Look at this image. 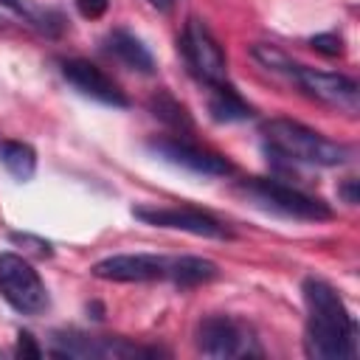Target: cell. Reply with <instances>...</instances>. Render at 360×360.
Wrapping results in <instances>:
<instances>
[{
	"instance_id": "obj_1",
	"label": "cell",
	"mask_w": 360,
	"mask_h": 360,
	"mask_svg": "<svg viewBox=\"0 0 360 360\" xmlns=\"http://www.w3.org/2000/svg\"><path fill=\"white\" fill-rule=\"evenodd\" d=\"M307 329L304 349L312 360H354L357 357V323L343 298L321 278H304Z\"/></svg>"
},
{
	"instance_id": "obj_2",
	"label": "cell",
	"mask_w": 360,
	"mask_h": 360,
	"mask_svg": "<svg viewBox=\"0 0 360 360\" xmlns=\"http://www.w3.org/2000/svg\"><path fill=\"white\" fill-rule=\"evenodd\" d=\"M264 149L281 160L290 163H307V166H343L352 158V149L329 141L326 135L290 121V118H270L262 127Z\"/></svg>"
},
{
	"instance_id": "obj_3",
	"label": "cell",
	"mask_w": 360,
	"mask_h": 360,
	"mask_svg": "<svg viewBox=\"0 0 360 360\" xmlns=\"http://www.w3.org/2000/svg\"><path fill=\"white\" fill-rule=\"evenodd\" d=\"M242 191L262 208L267 211H276L281 217H290V219H307V222H318V219H332V208L318 200V197H309L281 180H273V177H250L242 183Z\"/></svg>"
},
{
	"instance_id": "obj_4",
	"label": "cell",
	"mask_w": 360,
	"mask_h": 360,
	"mask_svg": "<svg viewBox=\"0 0 360 360\" xmlns=\"http://www.w3.org/2000/svg\"><path fill=\"white\" fill-rule=\"evenodd\" d=\"M180 53L186 59L188 73L197 82H202L208 87L228 82V62H225L222 45L217 42V37L208 31V25L202 20L191 17L186 22L183 37H180Z\"/></svg>"
},
{
	"instance_id": "obj_5",
	"label": "cell",
	"mask_w": 360,
	"mask_h": 360,
	"mask_svg": "<svg viewBox=\"0 0 360 360\" xmlns=\"http://www.w3.org/2000/svg\"><path fill=\"white\" fill-rule=\"evenodd\" d=\"M197 349L208 357H259L262 346L248 323L233 315H205L197 323Z\"/></svg>"
},
{
	"instance_id": "obj_6",
	"label": "cell",
	"mask_w": 360,
	"mask_h": 360,
	"mask_svg": "<svg viewBox=\"0 0 360 360\" xmlns=\"http://www.w3.org/2000/svg\"><path fill=\"white\" fill-rule=\"evenodd\" d=\"M0 295L22 315H39L48 309V290L39 273L17 253H0Z\"/></svg>"
},
{
	"instance_id": "obj_7",
	"label": "cell",
	"mask_w": 360,
	"mask_h": 360,
	"mask_svg": "<svg viewBox=\"0 0 360 360\" xmlns=\"http://www.w3.org/2000/svg\"><path fill=\"white\" fill-rule=\"evenodd\" d=\"M132 217L155 225V228H172V231H186L194 236L205 239H225L228 228L208 211L191 208V205H138L132 208Z\"/></svg>"
},
{
	"instance_id": "obj_8",
	"label": "cell",
	"mask_w": 360,
	"mask_h": 360,
	"mask_svg": "<svg viewBox=\"0 0 360 360\" xmlns=\"http://www.w3.org/2000/svg\"><path fill=\"white\" fill-rule=\"evenodd\" d=\"M292 84H298L307 96L318 98L321 104H329L340 112L354 115L360 107V90L357 82L343 76V73H326V70H315L307 65H298L292 73Z\"/></svg>"
},
{
	"instance_id": "obj_9",
	"label": "cell",
	"mask_w": 360,
	"mask_h": 360,
	"mask_svg": "<svg viewBox=\"0 0 360 360\" xmlns=\"http://www.w3.org/2000/svg\"><path fill=\"white\" fill-rule=\"evenodd\" d=\"M51 354L56 357H152L158 349L135 346L124 338H87L82 332H53Z\"/></svg>"
},
{
	"instance_id": "obj_10",
	"label": "cell",
	"mask_w": 360,
	"mask_h": 360,
	"mask_svg": "<svg viewBox=\"0 0 360 360\" xmlns=\"http://www.w3.org/2000/svg\"><path fill=\"white\" fill-rule=\"evenodd\" d=\"M149 149L155 155H160L163 160H169L174 166H183L194 174L225 177V174L233 172V163L225 155L211 152V149H205L200 143H191V141H183V138H152Z\"/></svg>"
},
{
	"instance_id": "obj_11",
	"label": "cell",
	"mask_w": 360,
	"mask_h": 360,
	"mask_svg": "<svg viewBox=\"0 0 360 360\" xmlns=\"http://www.w3.org/2000/svg\"><path fill=\"white\" fill-rule=\"evenodd\" d=\"M59 70H62L65 82H68L70 87H76L82 96L96 98V101H101V104H107V107H129L127 93H124V90L118 87V82H112L98 65L73 56V59H62V62H59Z\"/></svg>"
},
{
	"instance_id": "obj_12",
	"label": "cell",
	"mask_w": 360,
	"mask_h": 360,
	"mask_svg": "<svg viewBox=\"0 0 360 360\" xmlns=\"http://www.w3.org/2000/svg\"><path fill=\"white\" fill-rule=\"evenodd\" d=\"M169 256L158 253H118L93 264V276L104 281H160L169 278Z\"/></svg>"
},
{
	"instance_id": "obj_13",
	"label": "cell",
	"mask_w": 360,
	"mask_h": 360,
	"mask_svg": "<svg viewBox=\"0 0 360 360\" xmlns=\"http://www.w3.org/2000/svg\"><path fill=\"white\" fill-rule=\"evenodd\" d=\"M104 51L110 56H115L129 70H138V73H152L155 70V59H152L149 48L135 34H129L124 28H115L104 37Z\"/></svg>"
},
{
	"instance_id": "obj_14",
	"label": "cell",
	"mask_w": 360,
	"mask_h": 360,
	"mask_svg": "<svg viewBox=\"0 0 360 360\" xmlns=\"http://www.w3.org/2000/svg\"><path fill=\"white\" fill-rule=\"evenodd\" d=\"M208 112L214 121H222V124H231V121H248L253 115V107L225 82V84H217L211 87V98H208Z\"/></svg>"
},
{
	"instance_id": "obj_15",
	"label": "cell",
	"mask_w": 360,
	"mask_h": 360,
	"mask_svg": "<svg viewBox=\"0 0 360 360\" xmlns=\"http://www.w3.org/2000/svg\"><path fill=\"white\" fill-rule=\"evenodd\" d=\"M219 276V267L211 259H200V256H180L169 262V281H174L177 287H197V284H208Z\"/></svg>"
},
{
	"instance_id": "obj_16",
	"label": "cell",
	"mask_w": 360,
	"mask_h": 360,
	"mask_svg": "<svg viewBox=\"0 0 360 360\" xmlns=\"http://www.w3.org/2000/svg\"><path fill=\"white\" fill-rule=\"evenodd\" d=\"M0 163L6 166V172L17 180H31L37 172V152L34 146L22 143V141H3L0 143Z\"/></svg>"
},
{
	"instance_id": "obj_17",
	"label": "cell",
	"mask_w": 360,
	"mask_h": 360,
	"mask_svg": "<svg viewBox=\"0 0 360 360\" xmlns=\"http://www.w3.org/2000/svg\"><path fill=\"white\" fill-rule=\"evenodd\" d=\"M149 110H152L155 118H160L166 127H172V129H177V132H188V129L194 127L188 110H186L172 93H166V90H158V93L149 98Z\"/></svg>"
},
{
	"instance_id": "obj_18",
	"label": "cell",
	"mask_w": 360,
	"mask_h": 360,
	"mask_svg": "<svg viewBox=\"0 0 360 360\" xmlns=\"http://www.w3.org/2000/svg\"><path fill=\"white\" fill-rule=\"evenodd\" d=\"M253 56H256V62H259L262 68H267V70H273V73H278V76H284V79L292 82V73H295L298 62H292V59H290L287 53H281L276 45H253Z\"/></svg>"
},
{
	"instance_id": "obj_19",
	"label": "cell",
	"mask_w": 360,
	"mask_h": 360,
	"mask_svg": "<svg viewBox=\"0 0 360 360\" xmlns=\"http://www.w3.org/2000/svg\"><path fill=\"white\" fill-rule=\"evenodd\" d=\"M309 45H312L318 53H323V56H340V53H343V39H340L338 34H315V37L309 39Z\"/></svg>"
},
{
	"instance_id": "obj_20",
	"label": "cell",
	"mask_w": 360,
	"mask_h": 360,
	"mask_svg": "<svg viewBox=\"0 0 360 360\" xmlns=\"http://www.w3.org/2000/svg\"><path fill=\"white\" fill-rule=\"evenodd\" d=\"M107 6H110V0H76V8H79V14H82L84 20H98V17H104Z\"/></svg>"
},
{
	"instance_id": "obj_21",
	"label": "cell",
	"mask_w": 360,
	"mask_h": 360,
	"mask_svg": "<svg viewBox=\"0 0 360 360\" xmlns=\"http://www.w3.org/2000/svg\"><path fill=\"white\" fill-rule=\"evenodd\" d=\"M17 354H22V357H42V349L34 343V338L28 332H20L17 335Z\"/></svg>"
},
{
	"instance_id": "obj_22",
	"label": "cell",
	"mask_w": 360,
	"mask_h": 360,
	"mask_svg": "<svg viewBox=\"0 0 360 360\" xmlns=\"http://www.w3.org/2000/svg\"><path fill=\"white\" fill-rule=\"evenodd\" d=\"M11 239H14V242H22V245H31V250H37L39 256H51V245L42 242V239H34V236H28V233H11Z\"/></svg>"
},
{
	"instance_id": "obj_23",
	"label": "cell",
	"mask_w": 360,
	"mask_h": 360,
	"mask_svg": "<svg viewBox=\"0 0 360 360\" xmlns=\"http://www.w3.org/2000/svg\"><path fill=\"white\" fill-rule=\"evenodd\" d=\"M338 194L349 202V205H354L357 202V180L354 177H349V180H343V186L338 188Z\"/></svg>"
},
{
	"instance_id": "obj_24",
	"label": "cell",
	"mask_w": 360,
	"mask_h": 360,
	"mask_svg": "<svg viewBox=\"0 0 360 360\" xmlns=\"http://www.w3.org/2000/svg\"><path fill=\"white\" fill-rule=\"evenodd\" d=\"M0 6L11 8V11H17V14H25V8H22V3H20V0H0Z\"/></svg>"
},
{
	"instance_id": "obj_25",
	"label": "cell",
	"mask_w": 360,
	"mask_h": 360,
	"mask_svg": "<svg viewBox=\"0 0 360 360\" xmlns=\"http://www.w3.org/2000/svg\"><path fill=\"white\" fill-rule=\"evenodd\" d=\"M149 3H152L155 8H160V11H166V8H172V3H174V0H149Z\"/></svg>"
}]
</instances>
